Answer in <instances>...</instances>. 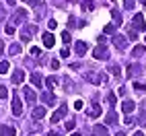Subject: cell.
<instances>
[{
  "mask_svg": "<svg viewBox=\"0 0 146 136\" xmlns=\"http://www.w3.org/2000/svg\"><path fill=\"white\" fill-rule=\"evenodd\" d=\"M93 56L97 58V60H105V58L109 56V52H107V47H105V43H99V45H97L95 50H93Z\"/></svg>",
  "mask_w": 146,
  "mask_h": 136,
  "instance_id": "6da1fadb",
  "label": "cell"
},
{
  "mask_svg": "<svg viewBox=\"0 0 146 136\" xmlns=\"http://www.w3.org/2000/svg\"><path fill=\"white\" fill-rule=\"evenodd\" d=\"M35 31H37L35 25H27L23 31H21V39H23V41H29V39H31V35H33Z\"/></svg>",
  "mask_w": 146,
  "mask_h": 136,
  "instance_id": "7a4b0ae2",
  "label": "cell"
},
{
  "mask_svg": "<svg viewBox=\"0 0 146 136\" xmlns=\"http://www.w3.org/2000/svg\"><path fill=\"white\" fill-rule=\"evenodd\" d=\"M134 29L136 31H146V23H144V17L142 15H134Z\"/></svg>",
  "mask_w": 146,
  "mask_h": 136,
  "instance_id": "3957f363",
  "label": "cell"
},
{
  "mask_svg": "<svg viewBox=\"0 0 146 136\" xmlns=\"http://www.w3.org/2000/svg\"><path fill=\"white\" fill-rule=\"evenodd\" d=\"M113 43L117 50H125L128 47V37H123V35H113Z\"/></svg>",
  "mask_w": 146,
  "mask_h": 136,
  "instance_id": "277c9868",
  "label": "cell"
},
{
  "mask_svg": "<svg viewBox=\"0 0 146 136\" xmlns=\"http://www.w3.org/2000/svg\"><path fill=\"white\" fill-rule=\"evenodd\" d=\"M86 50H89V45H86V41L78 39V41L74 43V52H76V56H84V54H86Z\"/></svg>",
  "mask_w": 146,
  "mask_h": 136,
  "instance_id": "5b68a950",
  "label": "cell"
},
{
  "mask_svg": "<svg viewBox=\"0 0 146 136\" xmlns=\"http://www.w3.org/2000/svg\"><path fill=\"white\" fill-rule=\"evenodd\" d=\"M66 113H68V105H60V109H58V111L52 115V122H60Z\"/></svg>",
  "mask_w": 146,
  "mask_h": 136,
  "instance_id": "8992f818",
  "label": "cell"
},
{
  "mask_svg": "<svg viewBox=\"0 0 146 136\" xmlns=\"http://www.w3.org/2000/svg\"><path fill=\"white\" fill-rule=\"evenodd\" d=\"M21 21H27V11H23V8H19V11L15 13V17H13V23H21Z\"/></svg>",
  "mask_w": 146,
  "mask_h": 136,
  "instance_id": "52a82bcc",
  "label": "cell"
},
{
  "mask_svg": "<svg viewBox=\"0 0 146 136\" xmlns=\"http://www.w3.org/2000/svg\"><path fill=\"white\" fill-rule=\"evenodd\" d=\"M41 39H43V45H45V47H54V45H56V37H54L52 33H43Z\"/></svg>",
  "mask_w": 146,
  "mask_h": 136,
  "instance_id": "ba28073f",
  "label": "cell"
},
{
  "mask_svg": "<svg viewBox=\"0 0 146 136\" xmlns=\"http://www.w3.org/2000/svg\"><path fill=\"white\" fill-rule=\"evenodd\" d=\"M13 113L15 115H21L23 113V105H21V99H19V97L13 99Z\"/></svg>",
  "mask_w": 146,
  "mask_h": 136,
  "instance_id": "9c48e42d",
  "label": "cell"
},
{
  "mask_svg": "<svg viewBox=\"0 0 146 136\" xmlns=\"http://www.w3.org/2000/svg\"><path fill=\"white\" fill-rule=\"evenodd\" d=\"M11 81H13L15 85L23 83V81H25V72H23V70H15V72H13V76H11Z\"/></svg>",
  "mask_w": 146,
  "mask_h": 136,
  "instance_id": "30bf717a",
  "label": "cell"
},
{
  "mask_svg": "<svg viewBox=\"0 0 146 136\" xmlns=\"http://www.w3.org/2000/svg\"><path fill=\"white\" fill-rule=\"evenodd\" d=\"M23 93H25V99H27L29 103H35V101H37V95H35L31 89H29V87H25V89H23Z\"/></svg>",
  "mask_w": 146,
  "mask_h": 136,
  "instance_id": "8fae6325",
  "label": "cell"
},
{
  "mask_svg": "<svg viewBox=\"0 0 146 136\" xmlns=\"http://www.w3.org/2000/svg\"><path fill=\"white\" fill-rule=\"evenodd\" d=\"M15 128H11V126H0V136H15Z\"/></svg>",
  "mask_w": 146,
  "mask_h": 136,
  "instance_id": "7c38bea8",
  "label": "cell"
},
{
  "mask_svg": "<svg viewBox=\"0 0 146 136\" xmlns=\"http://www.w3.org/2000/svg\"><path fill=\"white\" fill-rule=\"evenodd\" d=\"M93 134H95V136H107V128H105V126H101V124H97L95 128H93Z\"/></svg>",
  "mask_w": 146,
  "mask_h": 136,
  "instance_id": "4fadbf2b",
  "label": "cell"
},
{
  "mask_svg": "<svg viewBox=\"0 0 146 136\" xmlns=\"http://www.w3.org/2000/svg\"><path fill=\"white\" fill-rule=\"evenodd\" d=\"M111 17H113L115 25H121V23H123V19H121V13L117 11V8H111Z\"/></svg>",
  "mask_w": 146,
  "mask_h": 136,
  "instance_id": "5bb4252c",
  "label": "cell"
},
{
  "mask_svg": "<svg viewBox=\"0 0 146 136\" xmlns=\"http://www.w3.org/2000/svg\"><path fill=\"white\" fill-rule=\"evenodd\" d=\"M134 107H136V105H134V101H123V105H121V111H123V113H132V111H134Z\"/></svg>",
  "mask_w": 146,
  "mask_h": 136,
  "instance_id": "9a60e30c",
  "label": "cell"
},
{
  "mask_svg": "<svg viewBox=\"0 0 146 136\" xmlns=\"http://www.w3.org/2000/svg\"><path fill=\"white\" fill-rule=\"evenodd\" d=\"M86 113H89V118H99V115H101V107H99V105H93Z\"/></svg>",
  "mask_w": 146,
  "mask_h": 136,
  "instance_id": "2e32d148",
  "label": "cell"
},
{
  "mask_svg": "<svg viewBox=\"0 0 146 136\" xmlns=\"http://www.w3.org/2000/svg\"><path fill=\"white\" fill-rule=\"evenodd\" d=\"M41 101H43V103H47V105H52V103L56 101V97H54L50 91H47V93H43V95H41Z\"/></svg>",
  "mask_w": 146,
  "mask_h": 136,
  "instance_id": "e0dca14e",
  "label": "cell"
},
{
  "mask_svg": "<svg viewBox=\"0 0 146 136\" xmlns=\"http://www.w3.org/2000/svg\"><path fill=\"white\" fill-rule=\"evenodd\" d=\"M43 115H45V109L43 107H35L33 109V120H41Z\"/></svg>",
  "mask_w": 146,
  "mask_h": 136,
  "instance_id": "ac0fdd59",
  "label": "cell"
},
{
  "mask_svg": "<svg viewBox=\"0 0 146 136\" xmlns=\"http://www.w3.org/2000/svg\"><path fill=\"white\" fill-rule=\"evenodd\" d=\"M31 83H33L35 87H41V76L37 74V72H31Z\"/></svg>",
  "mask_w": 146,
  "mask_h": 136,
  "instance_id": "d6986e66",
  "label": "cell"
},
{
  "mask_svg": "<svg viewBox=\"0 0 146 136\" xmlns=\"http://www.w3.org/2000/svg\"><path fill=\"white\" fill-rule=\"evenodd\" d=\"M144 52H146V47H144V45H136V47H134V52H132V54H134L136 58H140V56H142Z\"/></svg>",
  "mask_w": 146,
  "mask_h": 136,
  "instance_id": "ffe728a7",
  "label": "cell"
},
{
  "mask_svg": "<svg viewBox=\"0 0 146 136\" xmlns=\"http://www.w3.org/2000/svg\"><path fill=\"white\" fill-rule=\"evenodd\" d=\"M101 79H103L101 74H86V81H93L95 85H97V83H101Z\"/></svg>",
  "mask_w": 146,
  "mask_h": 136,
  "instance_id": "44dd1931",
  "label": "cell"
},
{
  "mask_svg": "<svg viewBox=\"0 0 146 136\" xmlns=\"http://www.w3.org/2000/svg\"><path fill=\"white\" fill-rule=\"evenodd\" d=\"M115 122H117V115H115V111L111 109L109 113H107V124H115Z\"/></svg>",
  "mask_w": 146,
  "mask_h": 136,
  "instance_id": "7402d4cb",
  "label": "cell"
},
{
  "mask_svg": "<svg viewBox=\"0 0 146 136\" xmlns=\"http://www.w3.org/2000/svg\"><path fill=\"white\" fill-rule=\"evenodd\" d=\"M138 70H140V66H138V64H132V66L128 68V74L134 76V74H138Z\"/></svg>",
  "mask_w": 146,
  "mask_h": 136,
  "instance_id": "603a6c76",
  "label": "cell"
},
{
  "mask_svg": "<svg viewBox=\"0 0 146 136\" xmlns=\"http://www.w3.org/2000/svg\"><path fill=\"white\" fill-rule=\"evenodd\" d=\"M103 31H105L107 35H113V33H115V23H113V25H105Z\"/></svg>",
  "mask_w": 146,
  "mask_h": 136,
  "instance_id": "cb8c5ba5",
  "label": "cell"
},
{
  "mask_svg": "<svg viewBox=\"0 0 146 136\" xmlns=\"http://www.w3.org/2000/svg\"><path fill=\"white\" fill-rule=\"evenodd\" d=\"M8 52H11V54H19V52H21V45H19V43H13L11 47H8Z\"/></svg>",
  "mask_w": 146,
  "mask_h": 136,
  "instance_id": "d4e9b609",
  "label": "cell"
},
{
  "mask_svg": "<svg viewBox=\"0 0 146 136\" xmlns=\"http://www.w3.org/2000/svg\"><path fill=\"white\" fill-rule=\"evenodd\" d=\"M56 83H58V76H50V79L45 81V85H47V87H56Z\"/></svg>",
  "mask_w": 146,
  "mask_h": 136,
  "instance_id": "484cf974",
  "label": "cell"
},
{
  "mask_svg": "<svg viewBox=\"0 0 146 136\" xmlns=\"http://www.w3.org/2000/svg\"><path fill=\"white\" fill-rule=\"evenodd\" d=\"M123 8L125 11H132L134 8V0H123Z\"/></svg>",
  "mask_w": 146,
  "mask_h": 136,
  "instance_id": "4316f807",
  "label": "cell"
},
{
  "mask_svg": "<svg viewBox=\"0 0 146 136\" xmlns=\"http://www.w3.org/2000/svg\"><path fill=\"white\" fill-rule=\"evenodd\" d=\"M93 6H95V4H93V0H84V2H82V8H84V11H91Z\"/></svg>",
  "mask_w": 146,
  "mask_h": 136,
  "instance_id": "83f0119b",
  "label": "cell"
},
{
  "mask_svg": "<svg viewBox=\"0 0 146 136\" xmlns=\"http://www.w3.org/2000/svg\"><path fill=\"white\" fill-rule=\"evenodd\" d=\"M62 41H64V43H70V41H72V37H70V33H68V31L62 33Z\"/></svg>",
  "mask_w": 146,
  "mask_h": 136,
  "instance_id": "f1b7e54d",
  "label": "cell"
},
{
  "mask_svg": "<svg viewBox=\"0 0 146 136\" xmlns=\"http://www.w3.org/2000/svg\"><path fill=\"white\" fill-rule=\"evenodd\" d=\"M8 72V62H0V74H6Z\"/></svg>",
  "mask_w": 146,
  "mask_h": 136,
  "instance_id": "f546056e",
  "label": "cell"
},
{
  "mask_svg": "<svg viewBox=\"0 0 146 136\" xmlns=\"http://www.w3.org/2000/svg\"><path fill=\"white\" fill-rule=\"evenodd\" d=\"M8 97V89L6 87H0V99H6Z\"/></svg>",
  "mask_w": 146,
  "mask_h": 136,
  "instance_id": "4dcf8cb0",
  "label": "cell"
},
{
  "mask_svg": "<svg viewBox=\"0 0 146 136\" xmlns=\"http://www.w3.org/2000/svg\"><path fill=\"white\" fill-rule=\"evenodd\" d=\"M107 101H109V105H115V95L113 93H107Z\"/></svg>",
  "mask_w": 146,
  "mask_h": 136,
  "instance_id": "1f68e13d",
  "label": "cell"
},
{
  "mask_svg": "<svg viewBox=\"0 0 146 136\" xmlns=\"http://www.w3.org/2000/svg\"><path fill=\"white\" fill-rule=\"evenodd\" d=\"M134 89H138V91H146V85H144V83H142V85H140V83H134Z\"/></svg>",
  "mask_w": 146,
  "mask_h": 136,
  "instance_id": "d6a6232c",
  "label": "cell"
},
{
  "mask_svg": "<svg viewBox=\"0 0 146 136\" xmlns=\"http://www.w3.org/2000/svg\"><path fill=\"white\" fill-rule=\"evenodd\" d=\"M128 37H130V39H136V37H138V33H136L134 29H130V31H128Z\"/></svg>",
  "mask_w": 146,
  "mask_h": 136,
  "instance_id": "836d02e7",
  "label": "cell"
},
{
  "mask_svg": "<svg viewBox=\"0 0 146 136\" xmlns=\"http://www.w3.org/2000/svg\"><path fill=\"white\" fill-rule=\"evenodd\" d=\"M4 19H6V11H4V8H2V6H0V23H2V21H4Z\"/></svg>",
  "mask_w": 146,
  "mask_h": 136,
  "instance_id": "e575fe53",
  "label": "cell"
},
{
  "mask_svg": "<svg viewBox=\"0 0 146 136\" xmlns=\"http://www.w3.org/2000/svg\"><path fill=\"white\" fill-rule=\"evenodd\" d=\"M82 105H84V103H82L80 99H78V101H74V109H82Z\"/></svg>",
  "mask_w": 146,
  "mask_h": 136,
  "instance_id": "d590c367",
  "label": "cell"
},
{
  "mask_svg": "<svg viewBox=\"0 0 146 136\" xmlns=\"http://www.w3.org/2000/svg\"><path fill=\"white\" fill-rule=\"evenodd\" d=\"M6 33L13 35V33H15V27H13V25H6Z\"/></svg>",
  "mask_w": 146,
  "mask_h": 136,
  "instance_id": "8d00e7d4",
  "label": "cell"
},
{
  "mask_svg": "<svg viewBox=\"0 0 146 136\" xmlns=\"http://www.w3.org/2000/svg\"><path fill=\"white\" fill-rule=\"evenodd\" d=\"M111 72H113L115 76H119V66H111Z\"/></svg>",
  "mask_w": 146,
  "mask_h": 136,
  "instance_id": "74e56055",
  "label": "cell"
},
{
  "mask_svg": "<svg viewBox=\"0 0 146 136\" xmlns=\"http://www.w3.org/2000/svg\"><path fill=\"white\" fill-rule=\"evenodd\" d=\"M31 54H33V56H39L41 50H39V47H31Z\"/></svg>",
  "mask_w": 146,
  "mask_h": 136,
  "instance_id": "f35d334b",
  "label": "cell"
},
{
  "mask_svg": "<svg viewBox=\"0 0 146 136\" xmlns=\"http://www.w3.org/2000/svg\"><path fill=\"white\" fill-rule=\"evenodd\" d=\"M52 68H54V70H58V68H60V62H58V60H52Z\"/></svg>",
  "mask_w": 146,
  "mask_h": 136,
  "instance_id": "ab89813d",
  "label": "cell"
},
{
  "mask_svg": "<svg viewBox=\"0 0 146 136\" xmlns=\"http://www.w3.org/2000/svg\"><path fill=\"white\" fill-rule=\"evenodd\" d=\"M68 54H70V52H68V47H64V50L60 52V56H62V58H68Z\"/></svg>",
  "mask_w": 146,
  "mask_h": 136,
  "instance_id": "60d3db41",
  "label": "cell"
},
{
  "mask_svg": "<svg viewBox=\"0 0 146 136\" xmlns=\"http://www.w3.org/2000/svg\"><path fill=\"white\" fill-rule=\"evenodd\" d=\"M47 25H50V29H56V27H58V23L54 21V19H52V21H50V23H47Z\"/></svg>",
  "mask_w": 146,
  "mask_h": 136,
  "instance_id": "b9f144b4",
  "label": "cell"
},
{
  "mask_svg": "<svg viewBox=\"0 0 146 136\" xmlns=\"http://www.w3.org/2000/svg\"><path fill=\"white\" fill-rule=\"evenodd\" d=\"M74 128V122H66V130H72Z\"/></svg>",
  "mask_w": 146,
  "mask_h": 136,
  "instance_id": "7bdbcfd3",
  "label": "cell"
},
{
  "mask_svg": "<svg viewBox=\"0 0 146 136\" xmlns=\"http://www.w3.org/2000/svg\"><path fill=\"white\" fill-rule=\"evenodd\" d=\"M123 122H125V124H128V126H132V124H134V118H125Z\"/></svg>",
  "mask_w": 146,
  "mask_h": 136,
  "instance_id": "ee69618b",
  "label": "cell"
},
{
  "mask_svg": "<svg viewBox=\"0 0 146 136\" xmlns=\"http://www.w3.org/2000/svg\"><path fill=\"white\" fill-rule=\"evenodd\" d=\"M134 136H146V134H144L142 130H136V132H134Z\"/></svg>",
  "mask_w": 146,
  "mask_h": 136,
  "instance_id": "f6af8a7d",
  "label": "cell"
},
{
  "mask_svg": "<svg viewBox=\"0 0 146 136\" xmlns=\"http://www.w3.org/2000/svg\"><path fill=\"white\" fill-rule=\"evenodd\" d=\"M2 50H4V41L0 39V56H2Z\"/></svg>",
  "mask_w": 146,
  "mask_h": 136,
  "instance_id": "bcb514c9",
  "label": "cell"
},
{
  "mask_svg": "<svg viewBox=\"0 0 146 136\" xmlns=\"http://www.w3.org/2000/svg\"><path fill=\"white\" fill-rule=\"evenodd\" d=\"M47 136H60V132H50Z\"/></svg>",
  "mask_w": 146,
  "mask_h": 136,
  "instance_id": "7dc6e473",
  "label": "cell"
},
{
  "mask_svg": "<svg viewBox=\"0 0 146 136\" xmlns=\"http://www.w3.org/2000/svg\"><path fill=\"white\" fill-rule=\"evenodd\" d=\"M6 2H8V4H11V6H13V4L17 2V0H6Z\"/></svg>",
  "mask_w": 146,
  "mask_h": 136,
  "instance_id": "c3c4849f",
  "label": "cell"
},
{
  "mask_svg": "<svg viewBox=\"0 0 146 136\" xmlns=\"http://www.w3.org/2000/svg\"><path fill=\"white\" fill-rule=\"evenodd\" d=\"M115 136H125V132H117V134H115Z\"/></svg>",
  "mask_w": 146,
  "mask_h": 136,
  "instance_id": "681fc988",
  "label": "cell"
},
{
  "mask_svg": "<svg viewBox=\"0 0 146 136\" xmlns=\"http://www.w3.org/2000/svg\"><path fill=\"white\" fill-rule=\"evenodd\" d=\"M70 136H80V134H78V132H72V134H70Z\"/></svg>",
  "mask_w": 146,
  "mask_h": 136,
  "instance_id": "f907efd6",
  "label": "cell"
}]
</instances>
